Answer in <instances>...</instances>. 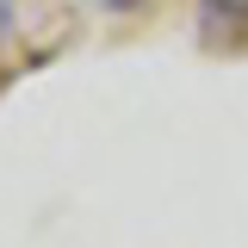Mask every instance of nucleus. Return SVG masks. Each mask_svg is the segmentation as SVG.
Here are the masks:
<instances>
[{
	"instance_id": "1",
	"label": "nucleus",
	"mask_w": 248,
	"mask_h": 248,
	"mask_svg": "<svg viewBox=\"0 0 248 248\" xmlns=\"http://www.w3.org/2000/svg\"><path fill=\"white\" fill-rule=\"evenodd\" d=\"M199 25L205 31H242L248 25V0H199Z\"/></svg>"
}]
</instances>
